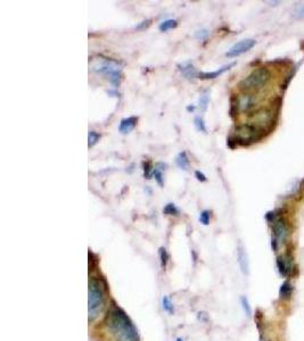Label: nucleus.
Instances as JSON below:
<instances>
[{
	"mask_svg": "<svg viewBox=\"0 0 304 341\" xmlns=\"http://www.w3.org/2000/svg\"><path fill=\"white\" fill-rule=\"evenodd\" d=\"M93 70L95 71V72L106 75L107 77H109V80L111 81V83H112L113 86L116 87L120 84L121 76H122V74H121L120 65L116 62H114V60L106 58L105 60H103V62H101L100 64L95 65Z\"/></svg>",
	"mask_w": 304,
	"mask_h": 341,
	"instance_id": "6",
	"label": "nucleus"
},
{
	"mask_svg": "<svg viewBox=\"0 0 304 341\" xmlns=\"http://www.w3.org/2000/svg\"><path fill=\"white\" fill-rule=\"evenodd\" d=\"M271 79V73L266 67H259L255 69L252 73L244 77L239 82V89L246 92H253V91L261 90L265 88Z\"/></svg>",
	"mask_w": 304,
	"mask_h": 341,
	"instance_id": "3",
	"label": "nucleus"
},
{
	"mask_svg": "<svg viewBox=\"0 0 304 341\" xmlns=\"http://www.w3.org/2000/svg\"><path fill=\"white\" fill-rule=\"evenodd\" d=\"M249 117L252 120L251 124H254V126L261 127L263 130H265V126H269L273 121V114L271 113V110L266 109V108L258 109L254 113H252Z\"/></svg>",
	"mask_w": 304,
	"mask_h": 341,
	"instance_id": "9",
	"label": "nucleus"
},
{
	"mask_svg": "<svg viewBox=\"0 0 304 341\" xmlns=\"http://www.w3.org/2000/svg\"><path fill=\"white\" fill-rule=\"evenodd\" d=\"M100 139V134L97 133L96 131H89V134H88V146L93 147L96 144Z\"/></svg>",
	"mask_w": 304,
	"mask_h": 341,
	"instance_id": "20",
	"label": "nucleus"
},
{
	"mask_svg": "<svg viewBox=\"0 0 304 341\" xmlns=\"http://www.w3.org/2000/svg\"><path fill=\"white\" fill-rule=\"evenodd\" d=\"M210 218H211V213L209 211H203L199 215V222L203 225H209L210 224Z\"/></svg>",
	"mask_w": 304,
	"mask_h": 341,
	"instance_id": "24",
	"label": "nucleus"
},
{
	"mask_svg": "<svg viewBox=\"0 0 304 341\" xmlns=\"http://www.w3.org/2000/svg\"><path fill=\"white\" fill-rule=\"evenodd\" d=\"M256 105V98L254 94L252 93H245L242 94L241 97L238 98H232L231 99V113L236 110H241V111H248L254 108Z\"/></svg>",
	"mask_w": 304,
	"mask_h": 341,
	"instance_id": "8",
	"label": "nucleus"
},
{
	"mask_svg": "<svg viewBox=\"0 0 304 341\" xmlns=\"http://www.w3.org/2000/svg\"><path fill=\"white\" fill-rule=\"evenodd\" d=\"M175 164L178 165L179 168L186 171L189 167V160L187 154L185 151H181V153L178 154V156L175 157Z\"/></svg>",
	"mask_w": 304,
	"mask_h": 341,
	"instance_id": "16",
	"label": "nucleus"
},
{
	"mask_svg": "<svg viewBox=\"0 0 304 341\" xmlns=\"http://www.w3.org/2000/svg\"><path fill=\"white\" fill-rule=\"evenodd\" d=\"M194 126L196 127V130L199 131V132H203V133H207V126H205V123H204V120L202 119L201 116H196L195 117V120H194Z\"/></svg>",
	"mask_w": 304,
	"mask_h": 341,
	"instance_id": "21",
	"label": "nucleus"
},
{
	"mask_svg": "<svg viewBox=\"0 0 304 341\" xmlns=\"http://www.w3.org/2000/svg\"><path fill=\"white\" fill-rule=\"evenodd\" d=\"M105 287L100 279L90 278L89 280V297H88V312L89 321L96 320L105 306Z\"/></svg>",
	"mask_w": 304,
	"mask_h": 341,
	"instance_id": "2",
	"label": "nucleus"
},
{
	"mask_svg": "<svg viewBox=\"0 0 304 341\" xmlns=\"http://www.w3.org/2000/svg\"><path fill=\"white\" fill-rule=\"evenodd\" d=\"M208 35H209V32L207 31V30H202V31H197V32H196V38H197V39H205V38H207V36H208Z\"/></svg>",
	"mask_w": 304,
	"mask_h": 341,
	"instance_id": "28",
	"label": "nucleus"
},
{
	"mask_svg": "<svg viewBox=\"0 0 304 341\" xmlns=\"http://www.w3.org/2000/svg\"><path fill=\"white\" fill-rule=\"evenodd\" d=\"M160 258H161V264H162V268H165L168 264V261H169V255H168V252H167V249L165 248H160Z\"/></svg>",
	"mask_w": 304,
	"mask_h": 341,
	"instance_id": "26",
	"label": "nucleus"
},
{
	"mask_svg": "<svg viewBox=\"0 0 304 341\" xmlns=\"http://www.w3.org/2000/svg\"><path fill=\"white\" fill-rule=\"evenodd\" d=\"M153 166H152L151 162H147V163H144V174L146 179H151L152 175H153Z\"/></svg>",
	"mask_w": 304,
	"mask_h": 341,
	"instance_id": "27",
	"label": "nucleus"
},
{
	"mask_svg": "<svg viewBox=\"0 0 304 341\" xmlns=\"http://www.w3.org/2000/svg\"><path fill=\"white\" fill-rule=\"evenodd\" d=\"M162 305H163V309L169 314H173L174 313V307L173 304H172L171 299L169 298L168 296H164L162 298Z\"/></svg>",
	"mask_w": 304,
	"mask_h": 341,
	"instance_id": "18",
	"label": "nucleus"
},
{
	"mask_svg": "<svg viewBox=\"0 0 304 341\" xmlns=\"http://www.w3.org/2000/svg\"><path fill=\"white\" fill-rule=\"evenodd\" d=\"M150 24H151V21H144L143 23H141L140 25H138L136 29H138V30H139V29H143V28H145V26H148Z\"/></svg>",
	"mask_w": 304,
	"mask_h": 341,
	"instance_id": "32",
	"label": "nucleus"
},
{
	"mask_svg": "<svg viewBox=\"0 0 304 341\" xmlns=\"http://www.w3.org/2000/svg\"><path fill=\"white\" fill-rule=\"evenodd\" d=\"M236 63H230L228 64V65H225L220 67V69L214 71V72H201L198 73V77L199 79L203 80H211V79H215V77H219L221 75V74H224L225 72H227L228 70H230L232 66H235Z\"/></svg>",
	"mask_w": 304,
	"mask_h": 341,
	"instance_id": "11",
	"label": "nucleus"
},
{
	"mask_svg": "<svg viewBox=\"0 0 304 341\" xmlns=\"http://www.w3.org/2000/svg\"><path fill=\"white\" fill-rule=\"evenodd\" d=\"M137 121H138L137 117H134V116L123 119L122 121H121L120 126H119L120 132L123 133V134H127V133L131 132V131L134 129V126H137Z\"/></svg>",
	"mask_w": 304,
	"mask_h": 341,
	"instance_id": "13",
	"label": "nucleus"
},
{
	"mask_svg": "<svg viewBox=\"0 0 304 341\" xmlns=\"http://www.w3.org/2000/svg\"><path fill=\"white\" fill-rule=\"evenodd\" d=\"M167 167H168V165L167 164H164V163H157L156 164V167L155 168H157V170H160V171H165L167 170Z\"/></svg>",
	"mask_w": 304,
	"mask_h": 341,
	"instance_id": "31",
	"label": "nucleus"
},
{
	"mask_svg": "<svg viewBox=\"0 0 304 341\" xmlns=\"http://www.w3.org/2000/svg\"><path fill=\"white\" fill-rule=\"evenodd\" d=\"M153 177L155 178V181L157 182V184L160 185L161 188L164 187V178H163V173H162V171L157 170V168H154Z\"/></svg>",
	"mask_w": 304,
	"mask_h": 341,
	"instance_id": "22",
	"label": "nucleus"
},
{
	"mask_svg": "<svg viewBox=\"0 0 304 341\" xmlns=\"http://www.w3.org/2000/svg\"><path fill=\"white\" fill-rule=\"evenodd\" d=\"M187 110L188 111H194L195 110V106H187Z\"/></svg>",
	"mask_w": 304,
	"mask_h": 341,
	"instance_id": "33",
	"label": "nucleus"
},
{
	"mask_svg": "<svg viewBox=\"0 0 304 341\" xmlns=\"http://www.w3.org/2000/svg\"><path fill=\"white\" fill-rule=\"evenodd\" d=\"M241 304H242L243 309H244V312L246 314V316H251L252 309H251V306H249L248 299L246 298V297H244V296L241 297Z\"/></svg>",
	"mask_w": 304,
	"mask_h": 341,
	"instance_id": "23",
	"label": "nucleus"
},
{
	"mask_svg": "<svg viewBox=\"0 0 304 341\" xmlns=\"http://www.w3.org/2000/svg\"><path fill=\"white\" fill-rule=\"evenodd\" d=\"M260 341H271V340H268V339H263V338L261 337V339H260Z\"/></svg>",
	"mask_w": 304,
	"mask_h": 341,
	"instance_id": "34",
	"label": "nucleus"
},
{
	"mask_svg": "<svg viewBox=\"0 0 304 341\" xmlns=\"http://www.w3.org/2000/svg\"><path fill=\"white\" fill-rule=\"evenodd\" d=\"M293 291H294V287H293L292 283H290L288 280H287V281L283 283L282 287H280V289H279L280 299L289 300L293 296Z\"/></svg>",
	"mask_w": 304,
	"mask_h": 341,
	"instance_id": "14",
	"label": "nucleus"
},
{
	"mask_svg": "<svg viewBox=\"0 0 304 341\" xmlns=\"http://www.w3.org/2000/svg\"><path fill=\"white\" fill-rule=\"evenodd\" d=\"M255 43H256V41L254 39L242 40V41L235 43V45L228 50L227 54H226V56L227 57H237L239 55H243V54L247 53L248 50H251L253 47L255 46Z\"/></svg>",
	"mask_w": 304,
	"mask_h": 341,
	"instance_id": "10",
	"label": "nucleus"
},
{
	"mask_svg": "<svg viewBox=\"0 0 304 341\" xmlns=\"http://www.w3.org/2000/svg\"><path fill=\"white\" fill-rule=\"evenodd\" d=\"M296 16L297 18H304V5H301L297 7Z\"/></svg>",
	"mask_w": 304,
	"mask_h": 341,
	"instance_id": "30",
	"label": "nucleus"
},
{
	"mask_svg": "<svg viewBox=\"0 0 304 341\" xmlns=\"http://www.w3.org/2000/svg\"><path fill=\"white\" fill-rule=\"evenodd\" d=\"M199 108H201L202 111L207 110V108L209 106V103H210V96H209L208 92H204L199 97Z\"/></svg>",
	"mask_w": 304,
	"mask_h": 341,
	"instance_id": "19",
	"label": "nucleus"
},
{
	"mask_svg": "<svg viewBox=\"0 0 304 341\" xmlns=\"http://www.w3.org/2000/svg\"><path fill=\"white\" fill-rule=\"evenodd\" d=\"M272 229V235H271V247L273 251H278L279 245L284 244L288 240L290 235V229L288 223L285 221V218L278 215L275 218V221L270 223Z\"/></svg>",
	"mask_w": 304,
	"mask_h": 341,
	"instance_id": "5",
	"label": "nucleus"
},
{
	"mask_svg": "<svg viewBox=\"0 0 304 341\" xmlns=\"http://www.w3.org/2000/svg\"><path fill=\"white\" fill-rule=\"evenodd\" d=\"M237 258H238V265L241 268V271L243 272V274L247 275L248 274V257L247 254H246L245 249L243 248V246H239L238 251H237Z\"/></svg>",
	"mask_w": 304,
	"mask_h": 341,
	"instance_id": "12",
	"label": "nucleus"
},
{
	"mask_svg": "<svg viewBox=\"0 0 304 341\" xmlns=\"http://www.w3.org/2000/svg\"><path fill=\"white\" fill-rule=\"evenodd\" d=\"M276 265L278 269L279 274L283 278H288V276L294 274V269H297L295 263H294V257L290 252H286L284 255H279L276 258Z\"/></svg>",
	"mask_w": 304,
	"mask_h": 341,
	"instance_id": "7",
	"label": "nucleus"
},
{
	"mask_svg": "<svg viewBox=\"0 0 304 341\" xmlns=\"http://www.w3.org/2000/svg\"><path fill=\"white\" fill-rule=\"evenodd\" d=\"M179 70L182 73V75L187 77V79H194V77L198 76V73L196 72L195 67L189 63H184V64H179L178 65Z\"/></svg>",
	"mask_w": 304,
	"mask_h": 341,
	"instance_id": "15",
	"label": "nucleus"
},
{
	"mask_svg": "<svg viewBox=\"0 0 304 341\" xmlns=\"http://www.w3.org/2000/svg\"><path fill=\"white\" fill-rule=\"evenodd\" d=\"M195 177H196V179H197L198 181H201V182L207 181V177H205V174L202 173V172H199V171L195 172Z\"/></svg>",
	"mask_w": 304,
	"mask_h": 341,
	"instance_id": "29",
	"label": "nucleus"
},
{
	"mask_svg": "<svg viewBox=\"0 0 304 341\" xmlns=\"http://www.w3.org/2000/svg\"><path fill=\"white\" fill-rule=\"evenodd\" d=\"M163 212H164V214H167V215H178V213H179L178 208L175 207V205L171 204V202L165 206Z\"/></svg>",
	"mask_w": 304,
	"mask_h": 341,
	"instance_id": "25",
	"label": "nucleus"
},
{
	"mask_svg": "<svg viewBox=\"0 0 304 341\" xmlns=\"http://www.w3.org/2000/svg\"><path fill=\"white\" fill-rule=\"evenodd\" d=\"M106 325L116 341H138V333L133 321L116 305L111 307L106 316Z\"/></svg>",
	"mask_w": 304,
	"mask_h": 341,
	"instance_id": "1",
	"label": "nucleus"
},
{
	"mask_svg": "<svg viewBox=\"0 0 304 341\" xmlns=\"http://www.w3.org/2000/svg\"><path fill=\"white\" fill-rule=\"evenodd\" d=\"M178 26V22L175 21V19H165L161 23L160 25H158V30H160L161 32H167L169 30L175 29Z\"/></svg>",
	"mask_w": 304,
	"mask_h": 341,
	"instance_id": "17",
	"label": "nucleus"
},
{
	"mask_svg": "<svg viewBox=\"0 0 304 341\" xmlns=\"http://www.w3.org/2000/svg\"><path fill=\"white\" fill-rule=\"evenodd\" d=\"M263 136H265V130L261 127L251 123H245L236 127L234 139L236 144L247 146V144L259 141Z\"/></svg>",
	"mask_w": 304,
	"mask_h": 341,
	"instance_id": "4",
	"label": "nucleus"
}]
</instances>
